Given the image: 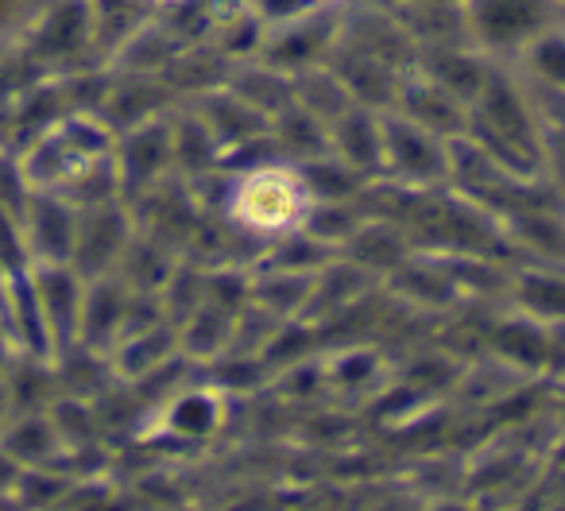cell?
Returning <instances> with one entry per match:
<instances>
[{
	"instance_id": "cell-1",
	"label": "cell",
	"mask_w": 565,
	"mask_h": 511,
	"mask_svg": "<svg viewBox=\"0 0 565 511\" xmlns=\"http://www.w3.org/2000/svg\"><path fill=\"white\" fill-rule=\"evenodd\" d=\"M310 210V190L299 171L282 163H264L244 171L228 194V225L248 236H282L302 225Z\"/></svg>"
},
{
	"instance_id": "cell-2",
	"label": "cell",
	"mask_w": 565,
	"mask_h": 511,
	"mask_svg": "<svg viewBox=\"0 0 565 511\" xmlns=\"http://www.w3.org/2000/svg\"><path fill=\"white\" fill-rule=\"evenodd\" d=\"M565 24L557 0H465V40L480 55L515 63L542 32Z\"/></svg>"
},
{
	"instance_id": "cell-3",
	"label": "cell",
	"mask_w": 565,
	"mask_h": 511,
	"mask_svg": "<svg viewBox=\"0 0 565 511\" xmlns=\"http://www.w3.org/2000/svg\"><path fill=\"white\" fill-rule=\"evenodd\" d=\"M380 179H392L399 187L426 194L449 182V140L426 132L423 125L407 120L403 113H384V167Z\"/></svg>"
},
{
	"instance_id": "cell-4",
	"label": "cell",
	"mask_w": 565,
	"mask_h": 511,
	"mask_svg": "<svg viewBox=\"0 0 565 511\" xmlns=\"http://www.w3.org/2000/svg\"><path fill=\"white\" fill-rule=\"evenodd\" d=\"M24 43L28 58L47 74L63 71V66L78 71V58L94 51V4L89 0H47Z\"/></svg>"
},
{
	"instance_id": "cell-5",
	"label": "cell",
	"mask_w": 565,
	"mask_h": 511,
	"mask_svg": "<svg viewBox=\"0 0 565 511\" xmlns=\"http://www.w3.org/2000/svg\"><path fill=\"white\" fill-rule=\"evenodd\" d=\"M136 236V217L128 202H102L78 210V236H74L71 268L82 279L109 276L120 268V256Z\"/></svg>"
},
{
	"instance_id": "cell-6",
	"label": "cell",
	"mask_w": 565,
	"mask_h": 511,
	"mask_svg": "<svg viewBox=\"0 0 565 511\" xmlns=\"http://www.w3.org/2000/svg\"><path fill=\"white\" fill-rule=\"evenodd\" d=\"M113 163L120 174V194L125 202L140 198L156 182L171 179L174 171V151H171V117L143 120V125L117 132L113 143Z\"/></svg>"
},
{
	"instance_id": "cell-7",
	"label": "cell",
	"mask_w": 565,
	"mask_h": 511,
	"mask_svg": "<svg viewBox=\"0 0 565 511\" xmlns=\"http://www.w3.org/2000/svg\"><path fill=\"white\" fill-rule=\"evenodd\" d=\"M338 35L341 20L330 17L326 9H318L302 20H291V24L267 28V43L259 51V58L295 78V74L310 71V66H322L333 55V47H338Z\"/></svg>"
},
{
	"instance_id": "cell-8",
	"label": "cell",
	"mask_w": 565,
	"mask_h": 511,
	"mask_svg": "<svg viewBox=\"0 0 565 511\" xmlns=\"http://www.w3.org/2000/svg\"><path fill=\"white\" fill-rule=\"evenodd\" d=\"M24 241L32 264H71L74 236H78V205L58 190H32L24 213Z\"/></svg>"
},
{
	"instance_id": "cell-9",
	"label": "cell",
	"mask_w": 565,
	"mask_h": 511,
	"mask_svg": "<svg viewBox=\"0 0 565 511\" xmlns=\"http://www.w3.org/2000/svg\"><path fill=\"white\" fill-rule=\"evenodd\" d=\"M32 284H35L40 310H43V322H47L51 345H55V356H63L66 349L78 345L86 279H82L71 264H32Z\"/></svg>"
},
{
	"instance_id": "cell-10",
	"label": "cell",
	"mask_w": 565,
	"mask_h": 511,
	"mask_svg": "<svg viewBox=\"0 0 565 511\" xmlns=\"http://www.w3.org/2000/svg\"><path fill=\"white\" fill-rule=\"evenodd\" d=\"M395 113H403L407 120L423 125L426 132L441 136V140H457V136H469V105L457 94H449L446 86L423 74L418 66H411L403 74L399 97H395Z\"/></svg>"
},
{
	"instance_id": "cell-11",
	"label": "cell",
	"mask_w": 565,
	"mask_h": 511,
	"mask_svg": "<svg viewBox=\"0 0 565 511\" xmlns=\"http://www.w3.org/2000/svg\"><path fill=\"white\" fill-rule=\"evenodd\" d=\"M128 307H132V287L120 272L109 276L86 279V295H82V322H78V345L105 353L120 341L128 322Z\"/></svg>"
},
{
	"instance_id": "cell-12",
	"label": "cell",
	"mask_w": 565,
	"mask_h": 511,
	"mask_svg": "<svg viewBox=\"0 0 565 511\" xmlns=\"http://www.w3.org/2000/svg\"><path fill=\"white\" fill-rule=\"evenodd\" d=\"M330 148L341 163H349L356 174L380 179L384 167V113L369 109V105H353L330 125Z\"/></svg>"
},
{
	"instance_id": "cell-13",
	"label": "cell",
	"mask_w": 565,
	"mask_h": 511,
	"mask_svg": "<svg viewBox=\"0 0 565 511\" xmlns=\"http://www.w3.org/2000/svg\"><path fill=\"white\" fill-rule=\"evenodd\" d=\"M415 256V241L403 228V221L392 217H364V225L353 233V241L345 244V260L361 264L372 276H392L399 264H407Z\"/></svg>"
},
{
	"instance_id": "cell-14",
	"label": "cell",
	"mask_w": 565,
	"mask_h": 511,
	"mask_svg": "<svg viewBox=\"0 0 565 511\" xmlns=\"http://www.w3.org/2000/svg\"><path fill=\"white\" fill-rule=\"evenodd\" d=\"M194 109L202 113V120L213 128V136H217L225 151L241 148V143H248V140H259V136L271 128V120H267L264 113H256L248 102H244V97H236L228 86L202 94L194 102Z\"/></svg>"
},
{
	"instance_id": "cell-15",
	"label": "cell",
	"mask_w": 565,
	"mask_h": 511,
	"mask_svg": "<svg viewBox=\"0 0 565 511\" xmlns=\"http://www.w3.org/2000/svg\"><path fill=\"white\" fill-rule=\"evenodd\" d=\"M171 151H174V174L179 179H202V174L221 167V140L213 136V128L202 120V113L194 105L179 109L171 117Z\"/></svg>"
},
{
	"instance_id": "cell-16",
	"label": "cell",
	"mask_w": 565,
	"mask_h": 511,
	"mask_svg": "<svg viewBox=\"0 0 565 511\" xmlns=\"http://www.w3.org/2000/svg\"><path fill=\"white\" fill-rule=\"evenodd\" d=\"M315 272H287V268H259L252 276L248 302L264 307L267 315L282 318V322H302L307 307L315 299Z\"/></svg>"
},
{
	"instance_id": "cell-17",
	"label": "cell",
	"mask_w": 565,
	"mask_h": 511,
	"mask_svg": "<svg viewBox=\"0 0 565 511\" xmlns=\"http://www.w3.org/2000/svg\"><path fill=\"white\" fill-rule=\"evenodd\" d=\"M0 449H4L20 469H32V465H58L66 457V446H63V438H58L47 411L12 415L9 426H4V434H0Z\"/></svg>"
},
{
	"instance_id": "cell-18",
	"label": "cell",
	"mask_w": 565,
	"mask_h": 511,
	"mask_svg": "<svg viewBox=\"0 0 565 511\" xmlns=\"http://www.w3.org/2000/svg\"><path fill=\"white\" fill-rule=\"evenodd\" d=\"M225 86L233 89L236 97H244L256 113H264L267 120H275L295 102V78L275 71L264 58H244V63H236Z\"/></svg>"
},
{
	"instance_id": "cell-19",
	"label": "cell",
	"mask_w": 565,
	"mask_h": 511,
	"mask_svg": "<svg viewBox=\"0 0 565 511\" xmlns=\"http://www.w3.org/2000/svg\"><path fill=\"white\" fill-rule=\"evenodd\" d=\"M233 310H225L221 302L205 299L202 307H194L179 322V349L194 364H213L228 353V341H233Z\"/></svg>"
},
{
	"instance_id": "cell-20",
	"label": "cell",
	"mask_w": 565,
	"mask_h": 511,
	"mask_svg": "<svg viewBox=\"0 0 565 511\" xmlns=\"http://www.w3.org/2000/svg\"><path fill=\"white\" fill-rule=\"evenodd\" d=\"M271 136L279 143L282 159H291V163H307V159L318 156H330V125L318 120L310 109H302L299 102H291L279 117L271 120Z\"/></svg>"
},
{
	"instance_id": "cell-21",
	"label": "cell",
	"mask_w": 565,
	"mask_h": 511,
	"mask_svg": "<svg viewBox=\"0 0 565 511\" xmlns=\"http://www.w3.org/2000/svg\"><path fill=\"white\" fill-rule=\"evenodd\" d=\"M515 307L539 322H565V272L562 264H546L539 272H523L511 279Z\"/></svg>"
},
{
	"instance_id": "cell-22",
	"label": "cell",
	"mask_w": 565,
	"mask_h": 511,
	"mask_svg": "<svg viewBox=\"0 0 565 511\" xmlns=\"http://www.w3.org/2000/svg\"><path fill=\"white\" fill-rule=\"evenodd\" d=\"M295 102H299L302 109L315 113L318 120H326V125H333L341 113L356 105L353 94H349V86L341 82V74L333 71L330 63L295 74Z\"/></svg>"
},
{
	"instance_id": "cell-23",
	"label": "cell",
	"mask_w": 565,
	"mask_h": 511,
	"mask_svg": "<svg viewBox=\"0 0 565 511\" xmlns=\"http://www.w3.org/2000/svg\"><path fill=\"white\" fill-rule=\"evenodd\" d=\"M519 63V78L534 89H546V94H565V24L542 32Z\"/></svg>"
},
{
	"instance_id": "cell-24",
	"label": "cell",
	"mask_w": 565,
	"mask_h": 511,
	"mask_svg": "<svg viewBox=\"0 0 565 511\" xmlns=\"http://www.w3.org/2000/svg\"><path fill=\"white\" fill-rule=\"evenodd\" d=\"M364 225V210L356 198H349V202H310L307 217H302L299 228H307L315 241H322L326 248L341 252L349 241H353V233Z\"/></svg>"
},
{
	"instance_id": "cell-25",
	"label": "cell",
	"mask_w": 565,
	"mask_h": 511,
	"mask_svg": "<svg viewBox=\"0 0 565 511\" xmlns=\"http://www.w3.org/2000/svg\"><path fill=\"white\" fill-rule=\"evenodd\" d=\"M163 407H167V426H171V434H179V438H205V434H213L221 423V403L213 400L210 392H186V387H182Z\"/></svg>"
},
{
	"instance_id": "cell-26",
	"label": "cell",
	"mask_w": 565,
	"mask_h": 511,
	"mask_svg": "<svg viewBox=\"0 0 565 511\" xmlns=\"http://www.w3.org/2000/svg\"><path fill=\"white\" fill-rule=\"evenodd\" d=\"M380 364L376 349H345L333 361H326V384L333 392H372L380 384Z\"/></svg>"
},
{
	"instance_id": "cell-27",
	"label": "cell",
	"mask_w": 565,
	"mask_h": 511,
	"mask_svg": "<svg viewBox=\"0 0 565 511\" xmlns=\"http://www.w3.org/2000/svg\"><path fill=\"white\" fill-rule=\"evenodd\" d=\"M318 9H326L322 0H252V12H256L267 28L291 24V20H302Z\"/></svg>"
},
{
	"instance_id": "cell-28",
	"label": "cell",
	"mask_w": 565,
	"mask_h": 511,
	"mask_svg": "<svg viewBox=\"0 0 565 511\" xmlns=\"http://www.w3.org/2000/svg\"><path fill=\"white\" fill-rule=\"evenodd\" d=\"M557 4H562V9H565V0H557Z\"/></svg>"
}]
</instances>
